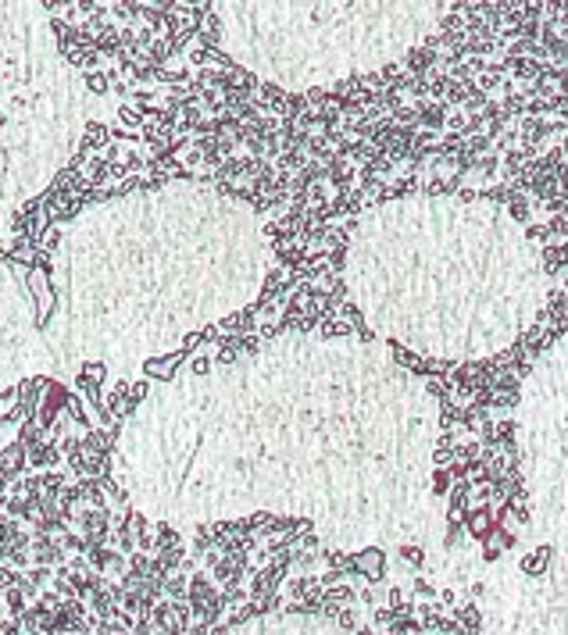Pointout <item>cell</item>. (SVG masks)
<instances>
[{
	"label": "cell",
	"mask_w": 568,
	"mask_h": 635,
	"mask_svg": "<svg viewBox=\"0 0 568 635\" xmlns=\"http://www.w3.org/2000/svg\"><path fill=\"white\" fill-rule=\"evenodd\" d=\"M233 635H340V632L314 618H276V614H268V618L240 625Z\"/></svg>",
	"instance_id": "1"
}]
</instances>
